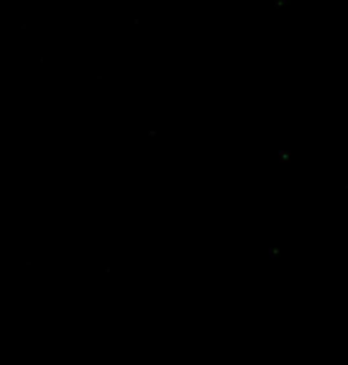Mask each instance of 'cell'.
I'll return each mask as SVG.
<instances>
[]
</instances>
